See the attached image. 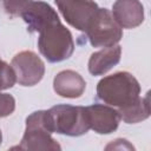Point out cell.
I'll list each match as a JSON object with an SVG mask.
<instances>
[{"label":"cell","instance_id":"1","mask_svg":"<svg viewBox=\"0 0 151 151\" xmlns=\"http://www.w3.org/2000/svg\"><path fill=\"white\" fill-rule=\"evenodd\" d=\"M140 85L129 72H116L104 77L97 85V97L113 107L120 109L138 100Z\"/></svg>","mask_w":151,"mask_h":151},{"label":"cell","instance_id":"2","mask_svg":"<svg viewBox=\"0 0 151 151\" xmlns=\"http://www.w3.org/2000/svg\"><path fill=\"white\" fill-rule=\"evenodd\" d=\"M45 122L48 131L78 137L90 130L86 107L72 105H55L45 111Z\"/></svg>","mask_w":151,"mask_h":151},{"label":"cell","instance_id":"3","mask_svg":"<svg viewBox=\"0 0 151 151\" xmlns=\"http://www.w3.org/2000/svg\"><path fill=\"white\" fill-rule=\"evenodd\" d=\"M38 47L47 61L60 63L72 55L74 41L71 32L60 21H57L39 32Z\"/></svg>","mask_w":151,"mask_h":151},{"label":"cell","instance_id":"4","mask_svg":"<svg viewBox=\"0 0 151 151\" xmlns=\"http://www.w3.org/2000/svg\"><path fill=\"white\" fill-rule=\"evenodd\" d=\"M85 33L93 47H110L123 38L122 27L107 8H98Z\"/></svg>","mask_w":151,"mask_h":151},{"label":"cell","instance_id":"5","mask_svg":"<svg viewBox=\"0 0 151 151\" xmlns=\"http://www.w3.org/2000/svg\"><path fill=\"white\" fill-rule=\"evenodd\" d=\"M13 149L39 151L60 150V145L52 138L45 122V111H35L26 118V129L20 145Z\"/></svg>","mask_w":151,"mask_h":151},{"label":"cell","instance_id":"6","mask_svg":"<svg viewBox=\"0 0 151 151\" xmlns=\"http://www.w3.org/2000/svg\"><path fill=\"white\" fill-rule=\"evenodd\" d=\"M17 83L22 86L37 85L45 74L44 61L32 51H22L17 53L11 63Z\"/></svg>","mask_w":151,"mask_h":151},{"label":"cell","instance_id":"7","mask_svg":"<svg viewBox=\"0 0 151 151\" xmlns=\"http://www.w3.org/2000/svg\"><path fill=\"white\" fill-rule=\"evenodd\" d=\"M64 19L72 27L85 32L98 11V5L93 0H54Z\"/></svg>","mask_w":151,"mask_h":151},{"label":"cell","instance_id":"8","mask_svg":"<svg viewBox=\"0 0 151 151\" xmlns=\"http://www.w3.org/2000/svg\"><path fill=\"white\" fill-rule=\"evenodd\" d=\"M20 17L27 24L28 32H40L48 25L60 21L57 12L44 1H31Z\"/></svg>","mask_w":151,"mask_h":151},{"label":"cell","instance_id":"9","mask_svg":"<svg viewBox=\"0 0 151 151\" xmlns=\"http://www.w3.org/2000/svg\"><path fill=\"white\" fill-rule=\"evenodd\" d=\"M90 129L100 134H109L118 129L120 117L116 109L101 104L86 106Z\"/></svg>","mask_w":151,"mask_h":151},{"label":"cell","instance_id":"10","mask_svg":"<svg viewBox=\"0 0 151 151\" xmlns=\"http://www.w3.org/2000/svg\"><path fill=\"white\" fill-rule=\"evenodd\" d=\"M112 17L122 28H134L144 21V6L139 0H116Z\"/></svg>","mask_w":151,"mask_h":151},{"label":"cell","instance_id":"11","mask_svg":"<svg viewBox=\"0 0 151 151\" xmlns=\"http://www.w3.org/2000/svg\"><path fill=\"white\" fill-rule=\"evenodd\" d=\"M53 88L60 97L79 98L86 88V81L78 72L64 70L54 77Z\"/></svg>","mask_w":151,"mask_h":151},{"label":"cell","instance_id":"12","mask_svg":"<svg viewBox=\"0 0 151 151\" xmlns=\"http://www.w3.org/2000/svg\"><path fill=\"white\" fill-rule=\"evenodd\" d=\"M120 55L122 47L119 45L104 47L103 50L92 53L88 60V72L92 76L105 74L119 63Z\"/></svg>","mask_w":151,"mask_h":151},{"label":"cell","instance_id":"13","mask_svg":"<svg viewBox=\"0 0 151 151\" xmlns=\"http://www.w3.org/2000/svg\"><path fill=\"white\" fill-rule=\"evenodd\" d=\"M147 92L144 97H139L137 101L133 104H130L125 107L117 109L120 120L125 122L126 124H136L142 120H145L150 117V103H149V96Z\"/></svg>","mask_w":151,"mask_h":151},{"label":"cell","instance_id":"14","mask_svg":"<svg viewBox=\"0 0 151 151\" xmlns=\"http://www.w3.org/2000/svg\"><path fill=\"white\" fill-rule=\"evenodd\" d=\"M15 83L17 78L12 65L0 60V91L13 87Z\"/></svg>","mask_w":151,"mask_h":151},{"label":"cell","instance_id":"15","mask_svg":"<svg viewBox=\"0 0 151 151\" xmlns=\"http://www.w3.org/2000/svg\"><path fill=\"white\" fill-rule=\"evenodd\" d=\"M31 1L32 0H0L2 8L11 18L19 17Z\"/></svg>","mask_w":151,"mask_h":151},{"label":"cell","instance_id":"16","mask_svg":"<svg viewBox=\"0 0 151 151\" xmlns=\"http://www.w3.org/2000/svg\"><path fill=\"white\" fill-rule=\"evenodd\" d=\"M15 109V99L9 93H0V118L13 113Z\"/></svg>","mask_w":151,"mask_h":151},{"label":"cell","instance_id":"17","mask_svg":"<svg viewBox=\"0 0 151 151\" xmlns=\"http://www.w3.org/2000/svg\"><path fill=\"white\" fill-rule=\"evenodd\" d=\"M106 150H111V149H113V150H133L134 147L126 140V139H122V138H118V139H116V140H113L111 144H109L106 147H105Z\"/></svg>","mask_w":151,"mask_h":151},{"label":"cell","instance_id":"18","mask_svg":"<svg viewBox=\"0 0 151 151\" xmlns=\"http://www.w3.org/2000/svg\"><path fill=\"white\" fill-rule=\"evenodd\" d=\"M1 142H2V134H1V130H0V145H1Z\"/></svg>","mask_w":151,"mask_h":151}]
</instances>
